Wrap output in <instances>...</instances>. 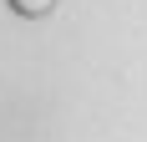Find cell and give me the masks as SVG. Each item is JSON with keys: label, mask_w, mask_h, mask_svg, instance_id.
<instances>
[{"label": "cell", "mask_w": 147, "mask_h": 142, "mask_svg": "<svg viewBox=\"0 0 147 142\" xmlns=\"http://www.w3.org/2000/svg\"><path fill=\"white\" fill-rule=\"evenodd\" d=\"M5 10L15 20H46V15L56 10V0H5Z\"/></svg>", "instance_id": "1"}]
</instances>
